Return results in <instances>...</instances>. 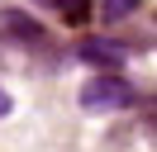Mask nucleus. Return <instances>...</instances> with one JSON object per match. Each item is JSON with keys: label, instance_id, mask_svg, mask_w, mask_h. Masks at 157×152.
<instances>
[{"label": "nucleus", "instance_id": "39448f33", "mask_svg": "<svg viewBox=\"0 0 157 152\" xmlns=\"http://www.w3.org/2000/svg\"><path fill=\"white\" fill-rule=\"evenodd\" d=\"M5 114H10V90L0 86V119H5Z\"/></svg>", "mask_w": 157, "mask_h": 152}, {"label": "nucleus", "instance_id": "423d86ee", "mask_svg": "<svg viewBox=\"0 0 157 152\" xmlns=\"http://www.w3.org/2000/svg\"><path fill=\"white\" fill-rule=\"evenodd\" d=\"M43 5H57V10H62V0H43Z\"/></svg>", "mask_w": 157, "mask_h": 152}, {"label": "nucleus", "instance_id": "f03ea898", "mask_svg": "<svg viewBox=\"0 0 157 152\" xmlns=\"http://www.w3.org/2000/svg\"><path fill=\"white\" fill-rule=\"evenodd\" d=\"M81 62H95V66H119V52L109 43H81Z\"/></svg>", "mask_w": 157, "mask_h": 152}, {"label": "nucleus", "instance_id": "7ed1b4c3", "mask_svg": "<svg viewBox=\"0 0 157 152\" xmlns=\"http://www.w3.org/2000/svg\"><path fill=\"white\" fill-rule=\"evenodd\" d=\"M5 28H10V33H19L24 43H43V28L33 24V19H24V14H5Z\"/></svg>", "mask_w": 157, "mask_h": 152}, {"label": "nucleus", "instance_id": "f257e3e1", "mask_svg": "<svg viewBox=\"0 0 157 152\" xmlns=\"http://www.w3.org/2000/svg\"><path fill=\"white\" fill-rule=\"evenodd\" d=\"M81 104L86 109H124V104H133V86L124 81V76H95V81H86V90H81Z\"/></svg>", "mask_w": 157, "mask_h": 152}, {"label": "nucleus", "instance_id": "20e7f679", "mask_svg": "<svg viewBox=\"0 0 157 152\" xmlns=\"http://www.w3.org/2000/svg\"><path fill=\"white\" fill-rule=\"evenodd\" d=\"M138 5H143V0H105V19H124V14H133Z\"/></svg>", "mask_w": 157, "mask_h": 152}]
</instances>
